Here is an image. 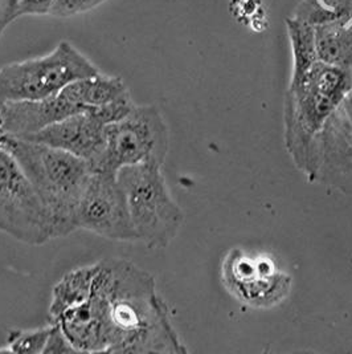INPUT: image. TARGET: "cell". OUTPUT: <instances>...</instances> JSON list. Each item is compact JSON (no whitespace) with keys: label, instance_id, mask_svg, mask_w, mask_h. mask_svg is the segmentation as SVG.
Returning a JSON list of instances; mask_svg holds the SVG:
<instances>
[{"label":"cell","instance_id":"cell-1","mask_svg":"<svg viewBox=\"0 0 352 354\" xmlns=\"http://www.w3.org/2000/svg\"><path fill=\"white\" fill-rule=\"evenodd\" d=\"M86 304L99 329L102 353H188L154 276L130 260L97 261Z\"/></svg>","mask_w":352,"mask_h":354},{"label":"cell","instance_id":"cell-2","mask_svg":"<svg viewBox=\"0 0 352 354\" xmlns=\"http://www.w3.org/2000/svg\"><path fill=\"white\" fill-rule=\"evenodd\" d=\"M350 95L351 69L320 59L290 79L284 109V140L291 161L309 182L314 176L317 137Z\"/></svg>","mask_w":352,"mask_h":354},{"label":"cell","instance_id":"cell-3","mask_svg":"<svg viewBox=\"0 0 352 354\" xmlns=\"http://www.w3.org/2000/svg\"><path fill=\"white\" fill-rule=\"evenodd\" d=\"M19 162L48 215L53 239L77 231L76 209L89 178L90 163L64 150L7 136L0 144Z\"/></svg>","mask_w":352,"mask_h":354},{"label":"cell","instance_id":"cell-4","mask_svg":"<svg viewBox=\"0 0 352 354\" xmlns=\"http://www.w3.org/2000/svg\"><path fill=\"white\" fill-rule=\"evenodd\" d=\"M126 195L138 242L151 250L168 247L184 223V212L170 193L163 166L141 163L117 173Z\"/></svg>","mask_w":352,"mask_h":354},{"label":"cell","instance_id":"cell-5","mask_svg":"<svg viewBox=\"0 0 352 354\" xmlns=\"http://www.w3.org/2000/svg\"><path fill=\"white\" fill-rule=\"evenodd\" d=\"M97 73L99 69L82 52L69 41H60L46 56L0 68V105L44 100Z\"/></svg>","mask_w":352,"mask_h":354},{"label":"cell","instance_id":"cell-6","mask_svg":"<svg viewBox=\"0 0 352 354\" xmlns=\"http://www.w3.org/2000/svg\"><path fill=\"white\" fill-rule=\"evenodd\" d=\"M170 151V129L155 105H134L119 121L106 128L104 150L93 171L117 174L141 163L163 166Z\"/></svg>","mask_w":352,"mask_h":354},{"label":"cell","instance_id":"cell-7","mask_svg":"<svg viewBox=\"0 0 352 354\" xmlns=\"http://www.w3.org/2000/svg\"><path fill=\"white\" fill-rule=\"evenodd\" d=\"M0 232L28 245L53 239L48 215L17 158L0 146Z\"/></svg>","mask_w":352,"mask_h":354},{"label":"cell","instance_id":"cell-8","mask_svg":"<svg viewBox=\"0 0 352 354\" xmlns=\"http://www.w3.org/2000/svg\"><path fill=\"white\" fill-rule=\"evenodd\" d=\"M222 281L236 300L255 309L282 304L291 292L293 279L266 254L231 248L222 263Z\"/></svg>","mask_w":352,"mask_h":354},{"label":"cell","instance_id":"cell-9","mask_svg":"<svg viewBox=\"0 0 352 354\" xmlns=\"http://www.w3.org/2000/svg\"><path fill=\"white\" fill-rule=\"evenodd\" d=\"M76 227L113 242H138L117 174L92 173L77 205Z\"/></svg>","mask_w":352,"mask_h":354},{"label":"cell","instance_id":"cell-10","mask_svg":"<svg viewBox=\"0 0 352 354\" xmlns=\"http://www.w3.org/2000/svg\"><path fill=\"white\" fill-rule=\"evenodd\" d=\"M311 183L352 196V96L330 115L317 137Z\"/></svg>","mask_w":352,"mask_h":354},{"label":"cell","instance_id":"cell-11","mask_svg":"<svg viewBox=\"0 0 352 354\" xmlns=\"http://www.w3.org/2000/svg\"><path fill=\"white\" fill-rule=\"evenodd\" d=\"M108 124L97 109L80 113L56 122L46 129L24 137V140L52 146L89 162L92 169L99 158Z\"/></svg>","mask_w":352,"mask_h":354},{"label":"cell","instance_id":"cell-12","mask_svg":"<svg viewBox=\"0 0 352 354\" xmlns=\"http://www.w3.org/2000/svg\"><path fill=\"white\" fill-rule=\"evenodd\" d=\"M0 108L8 136L19 138H24L65 118L85 112L61 92L37 101L7 102L0 105Z\"/></svg>","mask_w":352,"mask_h":354},{"label":"cell","instance_id":"cell-13","mask_svg":"<svg viewBox=\"0 0 352 354\" xmlns=\"http://www.w3.org/2000/svg\"><path fill=\"white\" fill-rule=\"evenodd\" d=\"M60 92L85 112L131 97L128 85L121 77L101 72L90 77L73 81Z\"/></svg>","mask_w":352,"mask_h":354},{"label":"cell","instance_id":"cell-14","mask_svg":"<svg viewBox=\"0 0 352 354\" xmlns=\"http://www.w3.org/2000/svg\"><path fill=\"white\" fill-rule=\"evenodd\" d=\"M96 272L97 261L72 270L55 284L50 295L49 322L55 320L66 309L79 306L90 296Z\"/></svg>","mask_w":352,"mask_h":354},{"label":"cell","instance_id":"cell-15","mask_svg":"<svg viewBox=\"0 0 352 354\" xmlns=\"http://www.w3.org/2000/svg\"><path fill=\"white\" fill-rule=\"evenodd\" d=\"M53 329V322L36 329H12L8 332L6 348L0 352L6 353L39 354L44 352L50 332Z\"/></svg>","mask_w":352,"mask_h":354},{"label":"cell","instance_id":"cell-16","mask_svg":"<svg viewBox=\"0 0 352 354\" xmlns=\"http://www.w3.org/2000/svg\"><path fill=\"white\" fill-rule=\"evenodd\" d=\"M105 1L106 0H53L50 15L61 19L76 17L95 10Z\"/></svg>","mask_w":352,"mask_h":354},{"label":"cell","instance_id":"cell-17","mask_svg":"<svg viewBox=\"0 0 352 354\" xmlns=\"http://www.w3.org/2000/svg\"><path fill=\"white\" fill-rule=\"evenodd\" d=\"M53 0H17L14 19L20 17L50 15Z\"/></svg>","mask_w":352,"mask_h":354},{"label":"cell","instance_id":"cell-18","mask_svg":"<svg viewBox=\"0 0 352 354\" xmlns=\"http://www.w3.org/2000/svg\"><path fill=\"white\" fill-rule=\"evenodd\" d=\"M44 354L76 353L75 348L70 345L68 338L65 337L61 329L53 322V329L50 332L47 345L44 348Z\"/></svg>","mask_w":352,"mask_h":354},{"label":"cell","instance_id":"cell-19","mask_svg":"<svg viewBox=\"0 0 352 354\" xmlns=\"http://www.w3.org/2000/svg\"><path fill=\"white\" fill-rule=\"evenodd\" d=\"M8 24H10V21H8V17H7L6 0H0V35L7 28Z\"/></svg>","mask_w":352,"mask_h":354},{"label":"cell","instance_id":"cell-20","mask_svg":"<svg viewBox=\"0 0 352 354\" xmlns=\"http://www.w3.org/2000/svg\"><path fill=\"white\" fill-rule=\"evenodd\" d=\"M17 0H6V6H7V17H8V21L12 23L15 19V8H17Z\"/></svg>","mask_w":352,"mask_h":354},{"label":"cell","instance_id":"cell-21","mask_svg":"<svg viewBox=\"0 0 352 354\" xmlns=\"http://www.w3.org/2000/svg\"><path fill=\"white\" fill-rule=\"evenodd\" d=\"M8 136V131L6 128V121H4V115L1 112V108H0V144L4 141V138Z\"/></svg>","mask_w":352,"mask_h":354},{"label":"cell","instance_id":"cell-22","mask_svg":"<svg viewBox=\"0 0 352 354\" xmlns=\"http://www.w3.org/2000/svg\"><path fill=\"white\" fill-rule=\"evenodd\" d=\"M350 69H351V96H352V65H351V68H350Z\"/></svg>","mask_w":352,"mask_h":354}]
</instances>
